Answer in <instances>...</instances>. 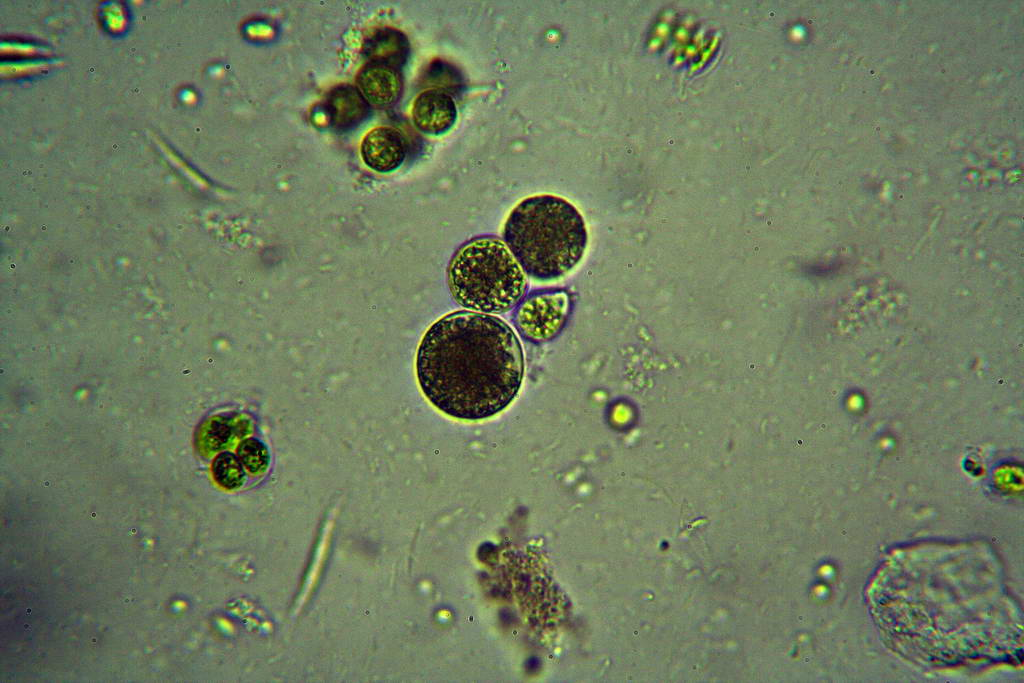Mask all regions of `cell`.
Instances as JSON below:
<instances>
[{
	"label": "cell",
	"instance_id": "obj_1",
	"mask_svg": "<svg viewBox=\"0 0 1024 683\" xmlns=\"http://www.w3.org/2000/svg\"><path fill=\"white\" fill-rule=\"evenodd\" d=\"M416 375L424 396L446 416L466 421L491 418L518 395L524 377L522 346L501 318L454 311L424 334Z\"/></svg>",
	"mask_w": 1024,
	"mask_h": 683
},
{
	"label": "cell",
	"instance_id": "obj_2",
	"mask_svg": "<svg viewBox=\"0 0 1024 683\" xmlns=\"http://www.w3.org/2000/svg\"><path fill=\"white\" fill-rule=\"evenodd\" d=\"M503 239L524 271L538 281L559 279L584 256L588 234L583 216L568 200L538 194L510 212Z\"/></svg>",
	"mask_w": 1024,
	"mask_h": 683
},
{
	"label": "cell",
	"instance_id": "obj_3",
	"mask_svg": "<svg viewBox=\"0 0 1024 683\" xmlns=\"http://www.w3.org/2000/svg\"><path fill=\"white\" fill-rule=\"evenodd\" d=\"M446 281L457 304L485 314L510 311L528 286L526 273L509 247L490 235L472 238L454 252Z\"/></svg>",
	"mask_w": 1024,
	"mask_h": 683
},
{
	"label": "cell",
	"instance_id": "obj_4",
	"mask_svg": "<svg viewBox=\"0 0 1024 683\" xmlns=\"http://www.w3.org/2000/svg\"><path fill=\"white\" fill-rule=\"evenodd\" d=\"M571 308L572 300L565 290L536 291L526 297L515 310L514 325L527 341L545 343L562 331Z\"/></svg>",
	"mask_w": 1024,
	"mask_h": 683
},
{
	"label": "cell",
	"instance_id": "obj_5",
	"mask_svg": "<svg viewBox=\"0 0 1024 683\" xmlns=\"http://www.w3.org/2000/svg\"><path fill=\"white\" fill-rule=\"evenodd\" d=\"M360 153L370 169L389 173L403 164L408 153V142L399 129L379 126L370 130L362 139Z\"/></svg>",
	"mask_w": 1024,
	"mask_h": 683
},
{
	"label": "cell",
	"instance_id": "obj_6",
	"mask_svg": "<svg viewBox=\"0 0 1024 683\" xmlns=\"http://www.w3.org/2000/svg\"><path fill=\"white\" fill-rule=\"evenodd\" d=\"M411 116L415 127L429 135L449 131L457 119V107L449 93L440 88H429L413 101Z\"/></svg>",
	"mask_w": 1024,
	"mask_h": 683
},
{
	"label": "cell",
	"instance_id": "obj_7",
	"mask_svg": "<svg viewBox=\"0 0 1024 683\" xmlns=\"http://www.w3.org/2000/svg\"><path fill=\"white\" fill-rule=\"evenodd\" d=\"M356 87L370 106L389 107L397 102L402 93L401 70L367 62L356 76Z\"/></svg>",
	"mask_w": 1024,
	"mask_h": 683
},
{
	"label": "cell",
	"instance_id": "obj_8",
	"mask_svg": "<svg viewBox=\"0 0 1024 683\" xmlns=\"http://www.w3.org/2000/svg\"><path fill=\"white\" fill-rule=\"evenodd\" d=\"M324 108L332 127L345 133L359 127L367 119L371 106L356 86L341 84L328 92Z\"/></svg>",
	"mask_w": 1024,
	"mask_h": 683
},
{
	"label": "cell",
	"instance_id": "obj_9",
	"mask_svg": "<svg viewBox=\"0 0 1024 683\" xmlns=\"http://www.w3.org/2000/svg\"><path fill=\"white\" fill-rule=\"evenodd\" d=\"M410 52L406 35L398 29L385 27L374 31L362 46V54L369 63H379L401 70Z\"/></svg>",
	"mask_w": 1024,
	"mask_h": 683
},
{
	"label": "cell",
	"instance_id": "obj_10",
	"mask_svg": "<svg viewBox=\"0 0 1024 683\" xmlns=\"http://www.w3.org/2000/svg\"><path fill=\"white\" fill-rule=\"evenodd\" d=\"M249 423L236 414H223L211 418L200 432V446L211 453L225 448L236 437L248 434Z\"/></svg>",
	"mask_w": 1024,
	"mask_h": 683
},
{
	"label": "cell",
	"instance_id": "obj_11",
	"mask_svg": "<svg viewBox=\"0 0 1024 683\" xmlns=\"http://www.w3.org/2000/svg\"><path fill=\"white\" fill-rule=\"evenodd\" d=\"M211 471L216 483L228 490L241 487L245 480L244 466L237 455L224 451L213 460Z\"/></svg>",
	"mask_w": 1024,
	"mask_h": 683
},
{
	"label": "cell",
	"instance_id": "obj_12",
	"mask_svg": "<svg viewBox=\"0 0 1024 683\" xmlns=\"http://www.w3.org/2000/svg\"><path fill=\"white\" fill-rule=\"evenodd\" d=\"M237 456L243 466L255 475L264 473L270 463L267 446L255 437L245 438L238 444Z\"/></svg>",
	"mask_w": 1024,
	"mask_h": 683
}]
</instances>
